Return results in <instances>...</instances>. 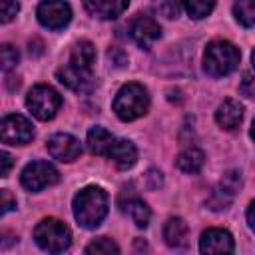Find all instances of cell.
I'll return each mask as SVG.
<instances>
[{
  "label": "cell",
  "instance_id": "13",
  "mask_svg": "<svg viewBox=\"0 0 255 255\" xmlns=\"http://www.w3.org/2000/svg\"><path fill=\"white\" fill-rule=\"evenodd\" d=\"M56 78L60 80V84H64L66 88L74 90V92H90L94 82L90 76V70H82L74 64H66L56 72Z\"/></svg>",
  "mask_w": 255,
  "mask_h": 255
},
{
  "label": "cell",
  "instance_id": "34",
  "mask_svg": "<svg viewBox=\"0 0 255 255\" xmlns=\"http://www.w3.org/2000/svg\"><path fill=\"white\" fill-rule=\"evenodd\" d=\"M251 62H253V68H255V50H253V54H251Z\"/></svg>",
  "mask_w": 255,
  "mask_h": 255
},
{
  "label": "cell",
  "instance_id": "31",
  "mask_svg": "<svg viewBox=\"0 0 255 255\" xmlns=\"http://www.w3.org/2000/svg\"><path fill=\"white\" fill-rule=\"evenodd\" d=\"M108 56H110L112 60H116V66H124V64L128 62V58H126V54H124L122 50H118V48H112V50L108 52Z\"/></svg>",
  "mask_w": 255,
  "mask_h": 255
},
{
  "label": "cell",
  "instance_id": "3",
  "mask_svg": "<svg viewBox=\"0 0 255 255\" xmlns=\"http://www.w3.org/2000/svg\"><path fill=\"white\" fill-rule=\"evenodd\" d=\"M149 108V96L147 90L141 84H126L120 88V92L114 98V112L124 122H133L141 118Z\"/></svg>",
  "mask_w": 255,
  "mask_h": 255
},
{
  "label": "cell",
  "instance_id": "28",
  "mask_svg": "<svg viewBox=\"0 0 255 255\" xmlns=\"http://www.w3.org/2000/svg\"><path fill=\"white\" fill-rule=\"evenodd\" d=\"M239 90H241V94H243L245 98H255V78H253L249 72L243 74V80H241Z\"/></svg>",
  "mask_w": 255,
  "mask_h": 255
},
{
  "label": "cell",
  "instance_id": "24",
  "mask_svg": "<svg viewBox=\"0 0 255 255\" xmlns=\"http://www.w3.org/2000/svg\"><path fill=\"white\" fill-rule=\"evenodd\" d=\"M86 253H120V247L112 241V239H108V237H100V239H96V241H92L88 247H86Z\"/></svg>",
  "mask_w": 255,
  "mask_h": 255
},
{
  "label": "cell",
  "instance_id": "17",
  "mask_svg": "<svg viewBox=\"0 0 255 255\" xmlns=\"http://www.w3.org/2000/svg\"><path fill=\"white\" fill-rule=\"evenodd\" d=\"M163 239L169 247L181 249L187 245V223L181 217H169L163 225Z\"/></svg>",
  "mask_w": 255,
  "mask_h": 255
},
{
  "label": "cell",
  "instance_id": "32",
  "mask_svg": "<svg viewBox=\"0 0 255 255\" xmlns=\"http://www.w3.org/2000/svg\"><path fill=\"white\" fill-rule=\"evenodd\" d=\"M247 223H249V227L255 231V201H251V205H249V209H247Z\"/></svg>",
  "mask_w": 255,
  "mask_h": 255
},
{
  "label": "cell",
  "instance_id": "33",
  "mask_svg": "<svg viewBox=\"0 0 255 255\" xmlns=\"http://www.w3.org/2000/svg\"><path fill=\"white\" fill-rule=\"evenodd\" d=\"M251 137L255 139V120H253V124H251Z\"/></svg>",
  "mask_w": 255,
  "mask_h": 255
},
{
  "label": "cell",
  "instance_id": "21",
  "mask_svg": "<svg viewBox=\"0 0 255 255\" xmlns=\"http://www.w3.org/2000/svg\"><path fill=\"white\" fill-rule=\"evenodd\" d=\"M203 163H205V153L201 151V149H197V147H187V149H183L179 155H177V159H175V165H177V169H181L183 173H197L201 167H203Z\"/></svg>",
  "mask_w": 255,
  "mask_h": 255
},
{
  "label": "cell",
  "instance_id": "5",
  "mask_svg": "<svg viewBox=\"0 0 255 255\" xmlns=\"http://www.w3.org/2000/svg\"><path fill=\"white\" fill-rule=\"evenodd\" d=\"M26 108L32 112L34 118H38L42 122H48L62 108V96L52 86L36 84L26 96Z\"/></svg>",
  "mask_w": 255,
  "mask_h": 255
},
{
  "label": "cell",
  "instance_id": "23",
  "mask_svg": "<svg viewBox=\"0 0 255 255\" xmlns=\"http://www.w3.org/2000/svg\"><path fill=\"white\" fill-rule=\"evenodd\" d=\"M181 2L185 6L187 14L195 20H201V18L209 16L213 6H215V0H181Z\"/></svg>",
  "mask_w": 255,
  "mask_h": 255
},
{
  "label": "cell",
  "instance_id": "8",
  "mask_svg": "<svg viewBox=\"0 0 255 255\" xmlns=\"http://www.w3.org/2000/svg\"><path fill=\"white\" fill-rule=\"evenodd\" d=\"M38 22L48 30H62L72 20V8L66 0H42L36 10Z\"/></svg>",
  "mask_w": 255,
  "mask_h": 255
},
{
  "label": "cell",
  "instance_id": "20",
  "mask_svg": "<svg viewBox=\"0 0 255 255\" xmlns=\"http://www.w3.org/2000/svg\"><path fill=\"white\" fill-rule=\"evenodd\" d=\"M96 62V48L92 42L88 40H80L74 48H72V54H70V64L82 68V70H92Z\"/></svg>",
  "mask_w": 255,
  "mask_h": 255
},
{
  "label": "cell",
  "instance_id": "11",
  "mask_svg": "<svg viewBox=\"0 0 255 255\" xmlns=\"http://www.w3.org/2000/svg\"><path fill=\"white\" fill-rule=\"evenodd\" d=\"M48 151L54 159L58 161H74L80 157L82 153V145L80 141L70 135V133H54L50 139H48Z\"/></svg>",
  "mask_w": 255,
  "mask_h": 255
},
{
  "label": "cell",
  "instance_id": "2",
  "mask_svg": "<svg viewBox=\"0 0 255 255\" xmlns=\"http://www.w3.org/2000/svg\"><path fill=\"white\" fill-rule=\"evenodd\" d=\"M239 50L227 40H213L203 52V70L213 78H223L231 74L239 64Z\"/></svg>",
  "mask_w": 255,
  "mask_h": 255
},
{
  "label": "cell",
  "instance_id": "10",
  "mask_svg": "<svg viewBox=\"0 0 255 255\" xmlns=\"http://www.w3.org/2000/svg\"><path fill=\"white\" fill-rule=\"evenodd\" d=\"M129 34H131L133 42H135L139 48L149 50L151 44L161 36V28H159V24H157L151 16H147V14H137V16L131 20V24H129Z\"/></svg>",
  "mask_w": 255,
  "mask_h": 255
},
{
  "label": "cell",
  "instance_id": "4",
  "mask_svg": "<svg viewBox=\"0 0 255 255\" xmlns=\"http://www.w3.org/2000/svg\"><path fill=\"white\" fill-rule=\"evenodd\" d=\"M34 239L38 247L48 253H62L72 245V233L68 225L56 217L42 219L34 229Z\"/></svg>",
  "mask_w": 255,
  "mask_h": 255
},
{
  "label": "cell",
  "instance_id": "19",
  "mask_svg": "<svg viewBox=\"0 0 255 255\" xmlns=\"http://www.w3.org/2000/svg\"><path fill=\"white\" fill-rule=\"evenodd\" d=\"M120 205H122V209L129 215V219H131L137 227H147V223H149V219H151V211H149V207H147L139 197H129L128 201L120 199Z\"/></svg>",
  "mask_w": 255,
  "mask_h": 255
},
{
  "label": "cell",
  "instance_id": "1",
  "mask_svg": "<svg viewBox=\"0 0 255 255\" xmlns=\"http://www.w3.org/2000/svg\"><path fill=\"white\" fill-rule=\"evenodd\" d=\"M72 209H74L76 221L82 227L94 229L108 215V193L102 187H96V185L84 187L82 191L76 193Z\"/></svg>",
  "mask_w": 255,
  "mask_h": 255
},
{
  "label": "cell",
  "instance_id": "7",
  "mask_svg": "<svg viewBox=\"0 0 255 255\" xmlns=\"http://www.w3.org/2000/svg\"><path fill=\"white\" fill-rule=\"evenodd\" d=\"M0 137L8 145H26L34 139V126L20 114H10L2 118Z\"/></svg>",
  "mask_w": 255,
  "mask_h": 255
},
{
  "label": "cell",
  "instance_id": "25",
  "mask_svg": "<svg viewBox=\"0 0 255 255\" xmlns=\"http://www.w3.org/2000/svg\"><path fill=\"white\" fill-rule=\"evenodd\" d=\"M0 60H2V68L8 72L18 64V50L12 48L10 44H4L0 50Z\"/></svg>",
  "mask_w": 255,
  "mask_h": 255
},
{
  "label": "cell",
  "instance_id": "30",
  "mask_svg": "<svg viewBox=\"0 0 255 255\" xmlns=\"http://www.w3.org/2000/svg\"><path fill=\"white\" fill-rule=\"evenodd\" d=\"M0 161H2V169H0V175L2 177H6L8 173H10V167H12V157H10V153L8 151H0Z\"/></svg>",
  "mask_w": 255,
  "mask_h": 255
},
{
  "label": "cell",
  "instance_id": "15",
  "mask_svg": "<svg viewBox=\"0 0 255 255\" xmlns=\"http://www.w3.org/2000/svg\"><path fill=\"white\" fill-rule=\"evenodd\" d=\"M241 120H243V106L237 100L229 98L223 104H219V108L215 112V122H217L219 128H223V129H235L241 124Z\"/></svg>",
  "mask_w": 255,
  "mask_h": 255
},
{
  "label": "cell",
  "instance_id": "22",
  "mask_svg": "<svg viewBox=\"0 0 255 255\" xmlns=\"http://www.w3.org/2000/svg\"><path fill=\"white\" fill-rule=\"evenodd\" d=\"M233 16L245 28L255 26V0H235Z\"/></svg>",
  "mask_w": 255,
  "mask_h": 255
},
{
  "label": "cell",
  "instance_id": "18",
  "mask_svg": "<svg viewBox=\"0 0 255 255\" xmlns=\"http://www.w3.org/2000/svg\"><path fill=\"white\" fill-rule=\"evenodd\" d=\"M114 141H116V137H114L108 129H104V128H100V126L92 128V129L88 131V139H86L88 149H90L94 155H106V157H108V153H110Z\"/></svg>",
  "mask_w": 255,
  "mask_h": 255
},
{
  "label": "cell",
  "instance_id": "29",
  "mask_svg": "<svg viewBox=\"0 0 255 255\" xmlns=\"http://www.w3.org/2000/svg\"><path fill=\"white\" fill-rule=\"evenodd\" d=\"M0 201H2V213H8V211H12L14 207H16V199L12 197V193L8 191V189H2L0 191Z\"/></svg>",
  "mask_w": 255,
  "mask_h": 255
},
{
  "label": "cell",
  "instance_id": "26",
  "mask_svg": "<svg viewBox=\"0 0 255 255\" xmlns=\"http://www.w3.org/2000/svg\"><path fill=\"white\" fill-rule=\"evenodd\" d=\"M157 10L165 18H177L179 16V0H157Z\"/></svg>",
  "mask_w": 255,
  "mask_h": 255
},
{
  "label": "cell",
  "instance_id": "9",
  "mask_svg": "<svg viewBox=\"0 0 255 255\" xmlns=\"http://www.w3.org/2000/svg\"><path fill=\"white\" fill-rule=\"evenodd\" d=\"M239 187H241V173H239V171H229V173H225L223 179L217 183V187L211 191V195H209V199H207V205H209L213 211L227 209L229 203L235 199Z\"/></svg>",
  "mask_w": 255,
  "mask_h": 255
},
{
  "label": "cell",
  "instance_id": "27",
  "mask_svg": "<svg viewBox=\"0 0 255 255\" xmlns=\"http://www.w3.org/2000/svg\"><path fill=\"white\" fill-rule=\"evenodd\" d=\"M18 10H20V2L18 0H2V22L8 24L10 20H14Z\"/></svg>",
  "mask_w": 255,
  "mask_h": 255
},
{
  "label": "cell",
  "instance_id": "14",
  "mask_svg": "<svg viewBox=\"0 0 255 255\" xmlns=\"http://www.w3.org/2000/svg\"><path fill=\"white\" fill-rule=\"evenodd\" d=\"M129 0H84L86 10L100 20H114L128 8Z\"/></svg>",
  "mask_w": 255,
  "mask_h": 255
},
{
  "label": "cell",
  "instance_id": "12",
  "mask_svg": "<svg viewBox=\"0 0 255 255\" xmlns=\"http://www.w3.org/2000/svg\"><path fill=\"white\" fill-rule=\"evenodd\" d=\"M235 243L229 231L211 227L201 233L199 239V251L201 253H233Z\"/></svg>",
  "mask_w": 255,
  "mask_h": 255
},
{
  "label": "cell",
  "instance_id": "6",
  "mask_svg": "<svg viewBox=\"0 0 255 255\" xmlns=\"http://www.w3.org/2000/svg\"><path fill=\"white\" fill-rule=\"evenodd\" d=\"M58 181H60V173L48 161H32L22 169V175H20V183L28 191H40Z\"/></svg>",
  "mask_w": 255,
  "mask_h": 255
},
{
  "label": "cell",
  "instance_id": "16",
  "mask_svg": "<svg viewBox=\"0 0 255 255\" xmlns=\"http://www.w3.org/2000/svg\"><path fill=\"white\" fill-rule=\"evenodd\" d=\"M108 157L120 167V169H129L137 161V149L129 139H116Z\"/></svg>",
  "mask_w": 255,
  "mask_h": 255
}]
</instances>
